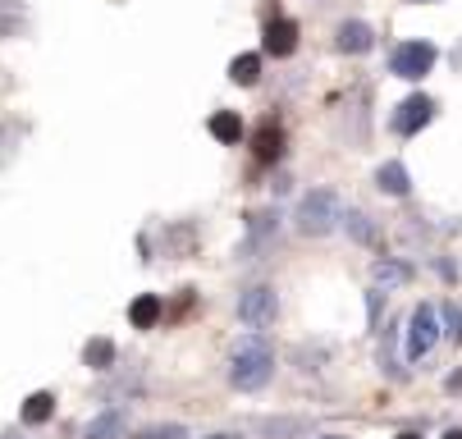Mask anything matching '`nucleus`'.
Returning a JSON list of instances; mask_svg holds the SVG:
<instances>
[{
    "label": "nucleus",
    "mask_w": 462,
    "mask_h": 439,
    "mask_svg": "<svg viewBox=\"0 0 462 439\" xmlns=\"http://www.w3.org/2000/svg\"><path fill=\"white\" fill-rule=\"evenodd\" d=\"M417 5H426V0H417Z\"/></svg>",
    "instance_id": "nucleus-24"
},
{
    "label": "nucleus",
    "mask_w": 462,
    "mask_h": 439,
    "mask_svg": "<svg viewBox=\"0 0 462 439\" xmlns=\"http://www.w3.org/2000/svg\"><path fill=\"white\" fill-rule=\"evenodd\" d=\"M124 434V416L119 412H106V416H97L88 430H83V439H119Z\"/></svg>",
    "instance_id": "nucleus-13"
},
{
    "label": "nucleus",
    "mask_w": 462,
    "mask_h": 439,
    "mask_svg": "<svg viewBox=\"0 0 462 439\" xmlns=\"http://www.w3.org/2000/svg\"><path fill=\"white\" fill-rule=\"evenodd\" d=\"M143 439H188L183 425H156V430H143Z\"/></svg>",
    "instance_id": "nucleus-19"
},
{
    "label": "nucleus",
    "mask_w": 462,
    "mask_h": 439,
    "mask_svg": "<svg viewBox=\"0 0 462 439\" xmlns=\"http://www.w3.org/2000/svg\"><path fill=\"white\" fill-rule=\"evenodd\" d=\"M320 439H344V434H320Z\"/></svg>",
    "instance_id": "nucleus-22"
},
{
    "label": "nucleus",
    "mask_w": 462,
    "mask_h": 439,
    "mask_svg": "<svg viewBox=\"0 0 462 439\" xmlns=\"http://www.w3.org/2000/svg\"><path fill=\"white\" fill-rule=\"evenodd\" d=\"M403 279H408V266H393V261L375 266V284H403Z\"/></svg>",
    "instance_id": "nucleus-18"
},
{
    "label": "nucleus",
    "mask_w": 462,
    "mask_h": 439,
    "mask_svg": "<svg viewBox=\"0 0 462 439\" xmlns=\"http://www.w3.org/2000/svg\"><path fill=\"white\" fill-rule=\"evenodd\" d=\"M266 50L280 55V59L293 55V50H298V23H293V19H271V23H266Z\"/></svg>",
    "instance_id": "nucleus-7"
},
{
    "label": "nucleus",
    "mask_w": 462,
    "mask_h": 439,
    "mask_svg": "<svg viewBox=\"0 0 462 439\" xmlns=\"http://www.w3.org/2000/svg\"><path fill=\"white\" fill-rule=\"evenodd\" d=\"M238 321H243L247 330L271 325V321H275V288H271V284H252V288L238 297Z\"/></svg>",
    "instance_id": "nucleus-4"
},
{
    "label": "nucleus",
    "mask_w": 462,
    "mask_h": 439,
    "mask_svg": "<svg viewBox=\"0 0 462 439\" xmlns=\"http://www.w3.org/2000/svg\"><path fill=\"white\" fill-rule=\"evenodd\" d=\"M83 357H88V366H97V370H106V366L115 361V348H110L106 339H92V343L83 348Z\"/></svg>",
    "instance_id": "nucleus-17"
},
{
    "label": "nucleus",
    "mask_w": 462,
    "mask_h": 439,
    "mask_svg": "<svg viewBox=\"0 0 462 439\" xmlns=\"http://www.w3.org/2000/svg\"><path fill=\"white\" fill-rule=\"evenodd\" d=\"M375 183L384 187L389 197H403L408 187H412V178H408V169H403L399 160H389V165H380V169H375Z\"/></svg>",
    "instance_id": "nucleus-10"
},
{
    "label": "nucleus",
    "mask_w": 462,
    "mask_h": 439,
    "mask_svg": "<svg viewBox=\"0 0 462 439\" xmlns=\"http://www.w3.org/2000/svg\"><path fill=\"white\" fill-rule=\"evenodd\" d=\"M165 316V302L156 297V293H143L134 306H128V321H134L138 330H156V321Z\"/></svg>",
    "instance_id": "nucleus-8"
},
{
    "label": "nucleus",
    "mask_w": 462,
    "mask_h": 439,
    "mask_svg": "<svg viewBox=\"0 0 462 439\" xmlns=\"http://www.w3.org/2000/svg\"><path fill=\"white\" fill-rule=\"evenodd\" d=\"M371 46H375V32H371L366 23H357V19L339 23V50H348V55H362V50H371Z\"/></svg>",
    "instance_id": "nucleus-9"
},
{
    "label": "nucleus",
    "mask_w": 462,
    "mask_h": 439,
    "mask_svg": "<svg viewBox=\"0 0 462 439\" xmlns=\"http://www.w3.org/2000/svg\"><path fill=\"white\" fill-rule=\"evenodd\" d=\"M399 439H421V434H399Z\"/></svg>",
    "instance_id": "nucleus-23"
},
{
    "label": "nucleus",
    "mask_w": 462,
    "mask_h": 439,
    "mask_svg": "<svg viewBox=\"0 0 462 439\" xmlns=\"http://www.w3.org/2000/svg\"><path fill=\"white\" fill-rule=\"evenodd\" d=\"M280 151H284V133H280V123L266 119V123H261V133H256V156L261 160H275Z\"/></svg>",
    "instance_id": "nucleus-11"
},
{
    "label": "nucleus",
    "mask_w": 462,
    "mask_h": 439,
    "mask_svg": "<svg viewBox=\"0 0 462 439\" xmlns=\"http://www.w3.org/2000/svg\"><path fill=\"white\" fill-rule=\"evenodd\" d=\"M275 375V352L261 343V339H243L238 348H234V357H229V380H234V389H243V394H252V389H261Z\"/></svg>",
    "instance_id": "nucleus-1"
},
{
    "label": "nucleus",
    "mask_w": 462,
    "mask_h": 439,
    "mask_svg": "<svg viewBox=\"0 0 462 439\" xmlns=\"http://www.w3.org/2000/svg\"><path fill=\"white\" fill-rule=\"evenodd\" d=\"M344 220H348V224H353V233H357V238H362V242H366V238H371V224H366V215H357V211H353V215H344Z\"/></svg>",
    "instance_id": "nucleus-20"
},
{
    "label": "nucleus",
    "mask_w": 462,
    "mask_h": 439,
    "mask_svg": "<svg viewBox=\"0 0 462 439\" xmlns=\"http://www.w3.org/2000/svg\"><path fill=\"white\" fill-rule=\"evenodd\" d=\"M444 439H462V430H448V434H444Z\"/></svg>",
    "instance_id": "nucleus-21"
},
{
    "label": "nucleus",
    "mask_w": 462,
    "mask_h": 439,
    "mask_svg": "<svg viewBox=\"0 0 462 439\" xmlns=\"http://www.w3.org/2000/svg\"><path fill=\"white\" fill-rule=\"evenodd\" d=\"M51 412H55V398L42 389V394H32L28 403H23V421L28 425H42V421H51Z\"/></svg>",
    "instance_id": "nucleus-16"
},
{
    "label": "nucleus",
    "mask_w": 462,
    "mask_h": 439,
    "mask_svg": "<svg viewBox=\"0 0 462 439\" xmlns=\"http://www.w3.org/2000/svg\"><path fill=\"white\" fill-rule=\"evenodd\" d=\"M261 430H266V439H302V434H307V421H293V416H275V421H266Z\"/></svg>",
    "instance_id": "nucleus-15"
},
{
    "label": "nucleus",
    "mask_w": 462,
    "mask_h": 439,
    "mask_svg": "<svg viewBox=\"0 0 462 439\" xmlns=\"http://www.w3.org/2000/svg\"><path fill=\"white\" fill-rule=\"evenodd\" d=\"M229 78L243 83V87H252V83L261 78V55H238L234 65H229Z\"/></svg>",
    "instance_id": "nucleus-14"
},
{
    "label": "nucleus",
    "mask_w": 462,
    "mask_h": 439,
    "mask_svg": "<svg viewBox=\"0 0 462 439\" xmlns=\"http://www.w3.org/2000/svg\"><path fill=\"white\" fill-rule=\"evenodd\" d=\"M339 220H344V211H339V197L329 193V187H316V193L302 197V206H298V229L302 233H316V238L329 233Z\"/></svg>",
    "instance_id": "nucleus-2"
},
{
    "label": "nucleus",
    "mask_w": 462,
    "mask_h": 439,
    "mask_svg": "<svg viewBox=\"0 0 462 439\" xmlns=\"http://www.w3.org/2000/svg\"><path fill=\"white\" fill-rule=\"evenodd\" d=\"M211 138H216V142H238V138H243V119H238L234 110L211 114Z\"/></svg>",
    "instance_id": "nucleus-12"
},
{
    "label": "nucleus",
    "mask_w": 462,
    "mask_h": 439,
    "mask_svg": "<svg viewBox=\"0 0 462 439\" xmlns=\"http://www.w3.org/2000/svg\"><path fill=\"white\" fill-rule=\"evenodd\" d=\"M430 119H435V101H430V96H408V101L399 105V114H393V129H399L403 138H412V133L426 129Z\"/></svg>",
    "instance_id": "nucleus-6"
},
{
    "label": "nucleus",
    "mask_w": 462,
    "mask_h": 439,
    "mask_svg": "<svg viewBox=\"0 0 462 439\" xmlns=\"http://www.w3.org/2000/svg\"><path fill=\"white\" fill-rule=\"evenodd\" d=\"M439 339V321H435V306H417L412 321H408V357H426Z\"/></svg>",
    "instance_id": "nucleus-5"
},
{
    "label": "nucleus",
    "mask_w": 462,
    "mask_h": 439,
    "mask_svg": "<svg viewBox=\"0 0 462 439\" xmlns=\"http://www.w3.org/2000/svg\"><path fill=\"white\" fill-rule=\"evenodd\" d=\"M430 65H435V46L430 41H403L399 50H393V59H389V69L399 74V78H408V83L426 78Z\"/></svg>",
    "instance_id": "nucleus-3"
}]
</instances>
